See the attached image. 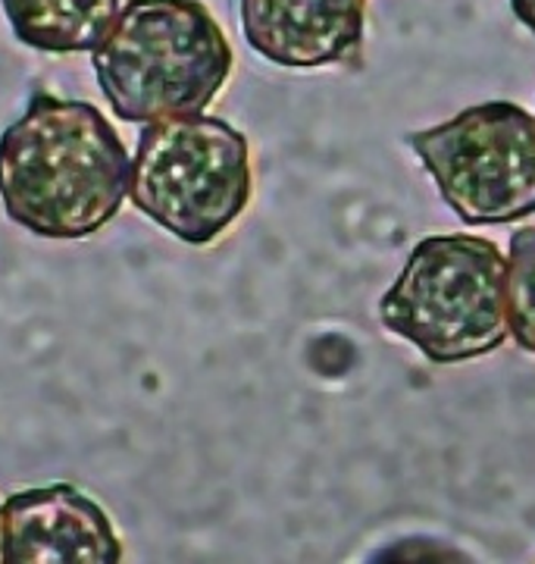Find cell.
I'll list each match as a JSON object with an SVG mask.
<instances>
[{"instance_id":"5","label":"cell","mask_w":535,"mask_h":564,"mask_svg":"<svg viewBox=\"0 0 535 564\" xmlns=\"http://www.w3.org/2000/svg\"><path fill=\"white\" fill-rule=\"evenodd\" d=\"M407 144L441 202L467 226H504L535 214V113L485 101L419 129Z\"/></svg>"},{"instance_id":"2","label":"cell","mask_w":535,"mask_h":564,"mask_svg":"<svg viewBox=\"0 0 535 564\" xmlns=\"http://www.w3.org/2000/svg\"><path fill=\"white\" fill-rule=\"evenodd\" d=\"M110 110L125 122L204 113L232 76L236 54L200 0H129L91 51Z\"/></svg>"},{"instance_id":"9","label":"cell","mask_w":535,"mask_h":564,"mask_svg":"<svg viewBox=\"0 0 535 564\" xmlns=\"http://www.w3.org/2000/svg\"><path fill=\"white\" fill-rule=\"evenodd\" d=\"M504 289L511 339L535 355V226H523L511 236Z\"/></svg>"},{"instance_id":"8","label":"cell","mask_w":535,"mask_h":564,"mask_svg":"<svg viewBox=\"0 0 535 564\" xmlns=\"http://www.w3.org/2000/svg\"><path fill=\"white\" fill-rule=\"evenodd\" d=\"M13 35L44 54L95 51L119 17V0H0Z\"/></svg>"},{"instance_id":"10","label":"cell","mask_w":535,"mask_h":564,"mask_svg":"<svg viewBox=\"0 0 535 564\" xmlns=\"http://www.w3.org/2000/svg\"><path fill=\"white\" fill-rule=\"evenodd\" d=\"M514 17L535 35V0H511Z\"/></svg>"},{"instance_id":"1","label":"cell","mask_w":535,"mask_h":564,"mask_svg":"<svg viewBox=\"0 0 535 564\" xmlns=\"http://www.w3.org/2000/svg\"><path fill=\"white\" fill-rule=\"evenodd\" d=\"M132 161L95 104L35 95L0 135V204L39 239H88L122 210Z\"/></svg>"},{"instance_id":"4","label":"cell","mask_w":535,"mask_h":564,"mask_svg":"<svg viewBox=\"0 0 535 564\" xmlns=\"http://www.w3.org/2000/svg\"><path fill=\"white\" fill-rule=\"evenodd\" d=\"M254 170L248 139L219 117L148 122L132 158L129 198L185 245H210L248 210Z\"/></svg>"},{"instance_id":"6","label":"cell","mask_w":535,"mask_h":564,"mask_svg":"<svg viewBox=\"0 0 535 564\" xmlns=\"http://www.w3.org/2000/svg\"><path fill=\"white\" fill-rule=\"evenodd\" d=\"M117 527L76 486H32L0 505V562H119Z\"/></svg>"},{"instance_id":"3","label":"cell","mask_w":535,"mask_h":564,"mask_svg":"<svg viewBox=\"0 0 535 564\" xmlns=\"http://www.w3.org/2000/svg\"><path fill=\"white\" fill-rule=\"evenodd\" d=\"M507 258L482 236H426L414 245L379 321L433 364L492 355L507 343Z\"/></svg>"},{"instance_id":"7","label":"cell","mask_w":535,"mask_h":564,"mask_svg":"<svg viewBox=\"0 0 535 564\" xmlns=\"http://www.w3.org/2000/svg\"><path fill=\"white\" fill-rule=\"evenodd\" d=\"M251 51L285 69L354 63L363 51L367 0H238Z\"/></svg>"}]
</instances>
